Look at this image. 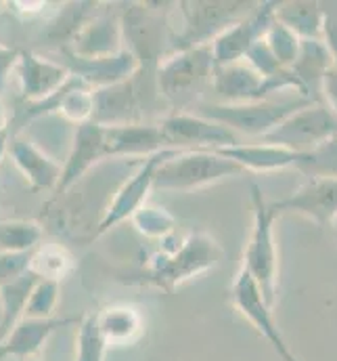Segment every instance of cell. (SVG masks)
<instances>
[{
	"mask_svg": "<svg viewBox=\"0 0 337 361\" xmlns=\"http://www.w3.org/2000/svg\"><path fill=\"white\" fill-rule=\"evenodd\" d=\"M224 250L205 231H189L186 235L170 233L158 242V248L147 257L145 267L128 281L153 286L162 292H176L182 283L218 267Z\"/></svg>",
	"mask_w": 337,
	"mask_h": 361,
	"instance_id": "1",
	"label": "cell"
},
{
	"mask_svg": "<svg viewBox=\"0 0 337 361\" xmlns=\"http://www.w3.org/2000/svg\"><path fill=\"white\" fill-rule=\"evenodd\" d=\"M246 171L214 149H172L155 171L153 191H195Z\"/></svg>",
	"mask_w": 337,
	"mask_h": 361,
	"instance_id": "2",
	"label": "cell"
},
{
	"mask_svg": "<svg viewBox=\"0 0 337 361\" xmlns=\"http://www.w3.org/2000/svg\"><path fill=\"white\" fill-rule=\"evenodd\" d=\"M274 221L276 214L266 202L262 189L252 185V231L243 250V265L241 269L257 286L264 302L272 309L276 300L279 288V250L274 240Z\"/></svg>",
	"mask_w": 337,
	"mask_h": 361,
	"instance_id": "3",
	"label": "cell"
},
{
	"mask_svg": "<svg viewBox=\"0 0 337 361\" xmlns=\"http://www.w3.org/2000/svg\"><path fill=\"white\" fill-rule=\"evenodd\" d=\"M255 6V2L241 0H199L178 2L180 25H172L170 53L212 44L227 27L239 21Z\"/></svg>",
	"mask_w": 337,
	"mask_h": 361,
	"instance_id": "4",
	"label": "cell"
},
{
	"mask_svg": "<svg viewBox=\"0 0 337 361\" xmlns=\"http://www.w3.org/2000/svg\"><path fill=\"white\" fill-rule=\"evenodd\" d=\"M308 103L312 101L302 94H293L289 99L274 101L262 99L250 103H203L197 107L195 114L227 126L237 137L246 135L252 139H260L274 126H279L285 118H289L293 111L306 107Z\"/></svg>",
	"mask_w": 337,
	"mask_h": 361,
	"instance_id": "5",
	"label": "cell"
},
{
	"mask_svg": "<svg viewBox=\"0 0 337 361\" xmlns=\"http://www.w3.org/2000/svg\"><path fill=\"white\" fill-rule=\"evenodd\" d=\"M124 49L139 61L141 70L147 72L170 55L172 25L166 17L149 4H130L120 17Z\"/></svg>",
	"mask_w": 337,
	"mask_h": 361,
	"instance_id": "6",
	"label": "cell"
},
{
	"mask_svg": "<svg viewBox=\"0 0 337 361\" xmlns=\"http://www.w3.org/2000/svg\"><path fill=\"white\" fill-rule=\"evenodd\" d=\"M337 137L336 116L327 109L325 103L312 101L306 107L293 111L289 118H285L279 126H274L264 137L255 139L262 143L279 145L298 154L310 152L331 139Z\"/></svg>",
	"mask_w": 337,
	"mask_h": 361,
	"instance_id": "7",
	"label": "cell"
},
{
	"mask_svg": "<svg viewBox=\"0 0 337 361\" xmlns=\"http://www.w3.org/2000/svg\"><path fill=\"white\" fill-rule=\"evenodd\" d=\"M214 57L210 44L176 51L155 66V90L166 99H189L214 76Z\"/></svg>",
	"mask_w": 337,
	"mask_h": 361,
	"instance_id": "8",
	"label": "cell"
},
{
	"mask_svg": "<svg viewBox=\"0 0 337 361\" xmlns=\"http://www.w3.org/2000/svg\"><path fill=\"white\" fill-rule=\"evenodd\" d=\"M212 85H214V90L229 103L262 101V99H270L272 94H279L283 90H295L298 94H302L298 80L291 76L289 70L274 78H264L246 59L216 68L214 76H212Z\"/></svg>",
	"mask_w": 337,
	"mask_h": 361,
	"instance_id": "9",
	"label": "cell"
},
{
	"mask_svg": "<svg viewBox=\"0 0 337 361\" xmlns=\"http://www.w3.org/2000/svg\"><path fill=\"white\" fill-rule=\"evenodd\" d=\"M158 124L170 149H220L239 143V137L233 130L195 111H174Z\"/></svg>",
	"mask_w": 337,
	"mask_h": 361,
	"instance_id": "10",
	"label": "cell"
},
{
	"mask_svg": "<svg viewBox=\"0 0 337 361\" xmlns=\"http://www.w3.org/2000/svg\"><path fill=\"white\" fill-rule=\"evenodd\" d=\"M170 152L172 149H166V152H160L155 156L145 158L143 164L136 169V173L130 175L120 185V189L109 200V204L105 208V214L101 216V221L96 225V235L109 233L113 227L128 221L141 206H145L149 202V193L153 191L155 171H158V166L162 164V160L168 156Z\"/></svg>",
	"mask_w": 337,
	"mask_h": 361,
	"instance_id": "11",
	"label": "cell"
},
{
	"mask_svg": "<svg viewBox=\"0 0 337 361\" xmlns=\"http://www.w3.org/2000/svg\"><path fill=\"white\" fill-rule=\"evenodd\" d=\"M276 4L279 2H255V6L248 15H243L231 27H227L210 44L216 68L241 61L253 44L264 38L266 30L274 21Z\"/></svg>",
	"mask_w": 337,
	"mask_h": 361,
	"instance_id": "12",
	"label": "cell"
},
{
	"mask_svg": "<svg viewBox=\"0 0 337 361\" xmlns=\"http://www.w3.org/2000/svg\"><path fill=\"white\" fill-rule=\"evenodd\" d=\"M231 298H233L235 309L252 324L260 336H264L270 343V347L274 349V353L281 360L300 361L293 355V351L289 349L279 324L274 322L272 309L264 302L257 286L253 283V279L248 275V271L239 269L233 286H231Z\"/></svg>",
	"mask_w": 337,
	"mask_h": 361,
	"instance_id": "13",
	"label": "cell"
},
{
	"mask_svg": "<svg viewBox=\"0 0 337 361\" xmlns=\"http://www.w3.org/2000/svg\"><path fill=\"white\" fill-rule=\"evenodd\" d=\"M15 72L19 78L21 94L27 103H40L55 97L72 80L65 63L46 59L30 51H19Z\"/></svg>",
	"mask_w": 337,
	"mask_h": 361,
	"instance_id": "14",
	"label": "cell"
},
{
	"mask_svg": "<svg viewBox=\"0 0 337 361\" xmlns=\"http://www.w3.org/2000/svg\"><path fill=\"white\" fill-rule=\"evenodd\" d=\"M109 158V147H107V130L103 124L96 122H86L82 126L74 128V139H72V149L70 156L63 164L61 180L55 189L57 195L65 193L72 185L84 177L90 169H94L98 162Z\"/></svg>",
	"mask_w": 337,
	"mask_h": 361,
	"instance_id": "15",
	"label": "cell"
},
{
	"mask_svg": "<svg viewBox=\"0 0 337 361\" xmlns=\"http://www.w3.org/2000/svg\"><path fill=\"white\" fill-rule=\"evenodd\" d=\"M274 214L298 212L317 225H329L337 214V179H306L291 195L270 202Z\"/></svg>",
	"mask_w": 337,
	"mask_h": 361,
	"instance_id": "16",
	"label": "cell"
},
{
	"mask_svg": "<svg viewBox=\"0 0 337 361\" xmlns=\"http://www.w3.org/2000/svg\"><path fill=\"white\" fill-rule=\"evenodd\" d=\"M143 72L139 70L136 76L130 80L109 87V89L94 90V118L92 122L103 126L115 124H130L143 122Z\"/></svg>",
	"mask_w": 337,
	"mask_h": 361,
	"instance_id": "17",
	"label": "cell"
},
{
	"mask_svg": "<svg viewBox=\"0 0 337 361\" xmlns=\"http://www.w3.org/2000/svg\"><path fill=\"white\" fill-rule=\"evenodd\" d=\"M124 51L122 25L120 17L103 15L90 21L80 23V27L72 34L70 44L65 47V55L76 59H103Z\"/></svg>",
	"mask_w": 337,
	"mask_h": 361,
	"instance_id": "18",
	"label": "cell"
},
{
	"mask_svg": "<svg viewBox=\"0 0 337 361\" xmlns=\"http://www.w3.org/2000/svg\"><path fill=\"white\" fill-rule=\"evenodd\" d=\"M82 319V317H80ZM78 317H51V319H27L23 317L2 341L0 361H25L36 357L44 343L61 328L80 322Z\"/></svg>",
	"mask_w": 337,
	"mask_h": 361,
	"instance_id": "19",
	"label": "cell"
},
{
	"mask_svg": "<svg viewBox=\"0 0 337 361\" xmlns=\"http://www.w3.org/2000/svg\"><path fill=\"white\" fill-rule=\"evenodd\" d=\"M109 158H149L170 149L168 141L158 122H130L105 126Z\"/></svg>",
	"mask_w": 337,
	"mask_h": 361,
	"instance_id": "20",
	"label": "cell"
},
{
	"mask_svg": "<svg viewBox=\"0 0 337 361\" xmlns=\"http://www.w3.org/2000/svg\"><path fill=\"white\" fill-rule=\"evenodd\" d=\"M15 169L21 173V177L27 180V185L34 191H55L61 173H63V164L57 162L51 154H46L40 145H36L30 139H11L8 143V154H6Z\"/></svg>",
	"mask_w": 337,
	"mask_h": 361,
	"instance_id": "21",
	"label": "cell"
},
{
	"mask_svg": "<svg viewBox=\"0 0 337 361\" xmlns=\"http://www.w3.org/2000/svg\"><path fill=\"white\" fill-rule=\"evenodd\" d=\"M65 57H68L65 66H68L70 74L92 90L122 85V82L130 80L132 76H136L141 70L139 61L126 49L117 55L103 57V59H76L70 55H65Z\"/></svg>",
	"mask_w": 337,
	"mask_h": 361,
	"instance_id": "22",
	"label": "cell"
},
{
	"mask_svg": "<svg viewBox=\"0 0 337 361\" xmlns=\"http://www.w3.org/2000/svg\"><path fill=\"white\" fill-rule=\"evenodd\" d=\"M218 154H222L224 158L233 160L235 164H239L246 173H276V171H289L298 166L300 154L279 147V145H270V143H262V141H252V143H235L229 147H220L214 149Z\"/></svg>",
	"mask_w": 337,
	"mask_h": 361,
	"instance_id": "23",
	"label": "cell"
},
{
	"mask_svg": "<svg viewBox=\"0 0 337 361\" xmlns=\"http://www.w3.org/2000/svg\"><path fill=\"white\" fill-rule=\"evenodd\" d=\"M94 319L107 347L134 345L145 332L143 313L134 305H124V302L107 305L94 313Z\"/></svg>",
	"mask_w": 337,
	"mask_h": 361,
	"instance_id": "24",
	"label": "cell"
},
{
	"mask_svg": "<svg viewBox=\"0 0 337 361\" xmlns=\"http://www.w3.org/2000/svg\"><path fill=\"white\" fill-rule=\"evenodd\" d=\"M333 68V59L323 40H304L300 47V55L295 63L289 68L291 76L298 80L302 94L314 101L321 94V82L325 74Z\"/></svg>",
	"mask_w": 337,
	"mask_h": 361,
	"instance_id": "25",
	"label": "cell"
},
{
	"mask_svg": "<svg viewBox=\"0 0 337 361\" xmlns=\"http://www.w3.org/2000/svg\"><path fill=\"white\" fill-rule=\"evenodd\" d=\"M78 269L76 255L59 242H42L38 248L30 252V273L36 279L59 281L70 277Z\"/></svg>",
	"mask_w": 337,
	"mask_h": 361,
	"instance_id": "26",
	"label": "cell"
},
{
	"mask_svg": "<svg viewBox=\"0 0 337 361\" xmlns=\"http://www.w3.org/2000/svg\"><path fill=\"white\" fill-rule=\"evenodd\" d=\"M276 21L289 27L302 42L323 40V4L321 2H279Z\"/></svg>",
	"mask_w": 337,
	"mask_h": 361,
	"instance_id": "27",
	"label": "cell"
},
{
	"mask_svg": "<svg viewBox=\"0 0 337 361\" xmlns=\"http://www.w3.org/2000/svg\"><path fill=\"white\" fill-rule=\"evenodd\" d=\"M44 227L32 219H0V252L30 255L42 244Z\"/></svg>",
	"mask_w": 337,
	"mask_h": 361,
	"instance_id": "28",
	"label": "cell"
},
{
	"mask_svg": "<svg viewBox=\"0 0 337 361\" xmlns=\"http://www.w3.org/2000/svg\"><path fill=\"white\" fill-rule=\"evenodd\" d=\"M36 283V277L32 273L21 275L19 279L6 283L0 288V302H2V319H0V341L23 319L25 305L30 298V292Z\"/></svg>",
	"mask_w": 337,
	"mask_h": 361,
	"instance_id": "29",
	"label": "cell"
},
{
	"mask_svg": "<svg viewBox=\"0 0 337 361\" xmlns=\"http://www.w3.org/2000/svg\"><path fill=\"white\" fill-rule=\"evenodd\" d=\"M132 227L145 238V240H151V242H160L164 238H168L170 233L176 231V219L174 214L158 206V204H145L141 206L132 216Z\"/></svg>",
	"mask_w": 337,
	"mask_h": 361,
	"instance_id": "30",
	"label": "cell"
},
{
	"mask_svg": "<svg viewBox=\"0 0 337 361\" xmlns=\"http://www.w3.org/2000/svg\"><path fill=\"white\" fill-rule=\"evenodd\" d=\"M295 171L304 173L308 179H337V137L300 154Z\"/></svg>",
	"mask_w": 337,
	"mask_h": 361,
	"instance_id": "31",
	"label": "cell"
},
{
	"mask_svg": "<svg viewBox=\"0 0 337 361\" xmlns=\"http://www.w3.org/2000/svg\"><path fill=\"white\" fill-rule=\"evenodd\" d=\"M61 298V283L51 279H36L23 317L27 319H51L55 317V311L59 307Z\"/></svg>",
	"mask_w": 337,
	"mask_h": 361,
	"instance_id": "32",
	"label": "cell"
},
{
	"mask_svg": "<svg viewBox=\"0 0 337 361\" xmlns=\"http://www.w3.org/2000/svg\"><path fill=\"white\" fill-rule=\"evenodd\" d=\"M264 42L268 44L270 53L276 57V61H279L285 70H289V68L295 63V59H298V55H300V47H302V40H300L289 27H285L281 21H276V17H274V21L270 23V27L266 30Z\"/></svg>",
	"mask_w": 337,
	"mask_h": 361,
	"instance_id": "33",
	"label": "cell"
},
{
	"mask_svg": "<svg viewBox=\"0 0 337 361\" xmlns=\"http://www.w3.org/2000/svg\"><path fill=\"white\" fill-rule=\"evenodd\" d=\"M107 343L96 328L94 313H88L80 319L78 336H76V360L74 361H105Z\"/></svg>",
	"mask_w": 337,
	"mask_h": 361,
	"instance_id": "34",
	"label": "cell"
},
{
	"mask_svg": "<svg viewBox=\"0 0 337 361\" xmlns=\"http://www.w3.org/2000/svg\"><path fill=\"white\" fill-rule=\"evenodd\" d=\"M243 59L252 66L260 76H264V78H274V76L287 72V70L276 61V57L270 53V49H268V44L264 42V38L257 40V42L253 44L252 49L246 53Z\"/></svg>",
	"mask_w": 337,
	"mask_h": 361,
	"instance_id": "35",
	"label": "cell"
},
{
	"mask_svg": "<svg viewBox=\"0 0 337 361\" xmlns=\"http://www.w3.org/2000/svg\"><path fill=\"white\" fill-rule=\"evenodd\" d=\"M30 273V255L0 252V288Z\"/></svg>",
	"mask_w": 337,
	"mask_h": 361,
	"instance_id": "36",
	"label": "cell"
},
{
	"mask_svg": "<svg viewBox=\"0 0 337 361\" xmlns=\"http://www.w3.org/2000/svg\"><path fill=\"white\" fill-rule=\"evenodd\" d=\"M323 4V42L337 68V2H321Z\"/></svg>",
	"mask_w": 337,
	"mask_h": 361,
	"instance_id": "37",
	"label": "cell"
},
{
	"mask_svg": "<svg viewBox=\"0 0 337 361\" xmlns=\"http://www.w3.org/2000/svg\"><path fill=\"white\" fill-rule=\"evenodd\" d=\"M321 97H323V103L327 105V109L336 116L337 120V68H331L323 82H321Z\"/></svg>",
	"mask_w": 337,
	"mask_h": 361,
	"instance_id": "38",
	"label": "cell"
},
{
	"mask_svg": "<svg viewBox=\"0 0 337 361\" xmlns=\"http://www.w3.org/2000/svg\"><path fill=\"white\" fill-rule=\"evenodd\" d=\"M4 6H8L17 17H23V19L40 17V15H44L49 11V2H42V0H36V2L17 0V2H4Z\"/></svg>",
	"mask_w": 337,
	"mask_h": 361,
	"instance_id": "39",
	"label": "cell"
},
{
	"mask_svg": "<svg viewBox=\"0 0 337 361\" xmlns=\"http://www.w3.org/2000/svg\"><path fill=\"white\" fill-rule=\"evenodd\" d=\"M17 59H19V51H17V49H11V47L0 44V90L4 89L6 78H8L11 72L15 70Z\"/></svg>",
	"mask_w": 337,
	"mask_h": 361,
	"instance_id": "40",
	"label": "cell"
},
{
	"mask_svg": "<svg viewBox=\"0 0 337 361\" xmlns=\"http://www.w3.org/2000/svg\"><path fill=\"white\" fill-rule=\"evenodd\" d=\"M8 143H11V128L0 133V162H2V158L8 154Z\"/></svg>",
	"mask_w": 337,
	"mask_h": 361,
	"instance_id": "41",
	"label": "cell"
},
{
	"mask_svg": "<svg viewBox=\"0 0 337 361\" xmlns=\"http://www.w3.org/2000/svg\"><path fill=\"white\" fill-rule=\"evenodd\" d=\"M8 128H11V122H8V116H6L4 103L0 101V133H2V130H8Z\"/></svg>",
	"mask_w": 337,
	"mask_h": 361,
	"instance_id": "42",
	"label": "cell"
},
{
	"mask_svg": "<svg viewBox=\"0 0 337 361\" xmlns=\"http://www.w3.org/2000/svg\"><path fill=\"white\" fill-rule=\"evenodd\" d=\"M329 227H331V231H333V235H336V238H337V214H336V216H333V221L329 223Z\"/></svg>",
	"mask_w": 337,
	"mask_h": 361,
	"instance_id": "43",
	"label": "cell"
},
{
	"mask_svg": "<svg viewBox=\"0 0 337 361\" xmlns=\"http://www.w3.org/2000/svg\"><path fill=\"white\" fill-rule=\"evenodd\" d=\"M25 361H44V360H40V357L36 355V357H30V360H25Z\"/></svg>",
	"mask_w": 337,
	"mask_h": 361,
	"instance_id": "44",
	"label": "cell"
},
{
	"mask_svg": "<svg viewBox=\"0 0 337 361\" xmlns=\"http://www.w3.org/2000/svg\"><path fill=\"white\" fill-rule=\"evenodd\" d=\"M0 202H2V183H0Z\"/></svg>",
	"mask_w": 337,
	"mask_h": 361,
	"instance_id": "45",
	"label": "cell"
},
{
	"mask_svg": "<svg viewBox=\"0 0 337 361\" xmlns=\"http://www.w3.org/2000/svg\"><path fill=\"white\" fill-rule=\"evenodd\" d=\"M0 319H2V302H0Z\"/></svg>",
	"mask_w": 337,
	"mask_h": 361,
	"instance_id": "46",
	"label": "cell"
},
{
	"mask_svg": "<svg viewBox=\"0 0 337 361\" xmlns=\"http://www.w3.org/2000/svg\"><path fill=\"white\" fill-rule=\"evenodd\" d=\"M2 8H4V2H0V11H2Z\"/></svg>",
	"mask_w": 337,
	"mask_h": 361,
	"instance_id": "47",
	"label": "cell"
}]
</instances>
